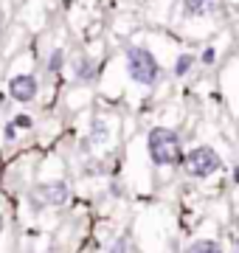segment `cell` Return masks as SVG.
<instances>
[{
	"instance_id": "1",
	"label": "cell",
	"mask_w": 239,
	"mask_h": 253,
	"mask_svg": "<svg viewBox=\"0 0 239 253\" xmlns=\"http://www.w3.org/2000/svg\"><path fill=\"white\" fill-rule=\"evenodd\" d=\"M147 152L149 161L166 169V166H180L183 163V144L180 135L169 126H152L147 135Z\"/></svg>"
},
{
	"instance_id": "2",
	"label": "cell",
	"mask_w": 239,
	"mask_h": 253,
	"mask_svg": "<svg viewBox=\"0 0 239 253\" xmlns=\"http://www.w3.org/2000/svg\"><path fill=\"white\" fill-rule=\"evenodd\" d=\"M124 62H127L129 79L135 82V84L152 87V84L160 79V65H158V59L152 56V51H147V48H141V45L127 48V56H124Z\"/></svg>"
},
{
	"instance_id": "3",
	"label": "cell",
	"mask_w": 239,
	"mask_h": 253,
	"mask_svg": "<svg viewBox=\"0 0 239 253\" xmlns=\"http://www.w3.org/2000/svg\"><path fill=\"white\" fill-rule=\"evenodd\" d=\"M186 169V174L189 177H194V180H208L211 174H217L222 169V158L220 152L214 149V146H194V149H189V152L183 155V163H180Z\"/></svg>"
},
{
	"instance_id": "4",
	"label": "cell",
	"mask_w": 239,
	"mask_h": 253,
	"mask_svg": "<svg viewBox=\"0 0 239 253\" xmlns=\"http://www.w3.org/2000/svg\"><path fill=\"white\" fill-rule=\"evenodd\" d=\"M71 197V186L65 180H48V183H40L37 189L28 194V203L34 211H42V208H59L68 203Z\"/></svg>"
},
{
	"instance_id": "5",
	"label": "cell",
	"mask_w": 239,
	"mask_h": 253,
	"mask_svg": "<svg viewBox=\"0 0 239 253\" xmlns=\"http://www.w3.org/2000/svg\"><path fill=\"white\" fill-rule=\"evenodd\" d=\"M37 90H40V82L37 76H31V73H17V76H11L9 79V96L20 104H28V101L37 99Z\"/></svg>"
},
{
	"instance_id": "6",
	"label": "cell",
	"mask_w": 239,
	"mask_h": 253,
	"mask_svg": "<svg viewBox=\"0 0 239 253\" xmlns=\"http://www.w3.org/2000/svg\"><path fill=\"white\" fill-rule=\"evenodd\" d=\"M222 9V0H183L186 17H211Z\"/></svg>"
},
{
	"instance_id": "7",
	"label": "cell",
	"mask_w": 239,
	"mask_h": 253,
	"mask_svg": "<svg viewBox=\"0 0 239 253\" xmlns=\"http://www.w3.org/2000/svg\"><path fill=\"white\" fill-rule=\"evenodd\" d=\"M74 76L79 82H90L96 76V62H93L90 56H76L74 62Z\"/></svg>"
},
{
	"instance_id": "8",
	"label": "cell",
	"mask_w": 239,
	"mask_h": 253,
	"mask_svg": "<svg viewBox=\"0 0 239 253\" xmlns=\"http://www.w3.org/2000/svg\"><path fill=\"white\" fill-rule=\"evenodd\" d=\"M186 253H222V245L217 239H194Z\"/></svg>"
},
{
	"instance_id": "9",
	"label": "cell",
	"mask_w": 239,
	"mask_h": 253,
	"mask_svg": "<svg viewBox=\"0 0 239 253\" xmlns=\"http://www.w3.org/2000/svg\"><path fill=\"white\" fill-rule=\"evenodd\" d=\"M194 68V54H180L175 59V68H172V73L175 76H186V73Z\"/></svg>"
},
{
	"instance_id": "10",
	"label": "cell",
	"mask_w": 239,
	"mask_h": 253,
	"mask_svg": "<svg viewBox=\"0 0 239 253\" xmlns=\"http://www.w3.org/2000/svg\"><path fill=\"white\" fill-rule=\"evenodd\" d=\"M62 65H65V54L56 48L54 54H51V59H48V73H59L62 71Z\"/></svg>"
},
{
	"instance_id": "11",
	"label": "cell",
	"mask_w": 239,
	"mask_h": 253,
	"mask_svg": "<svg viewBox=\"0 0 239 253\" xmlns=\"http://www.w3.org/2000/svg\"><path fill=\"white\" fill-rule=\"evenodd\" d=\"M107 253H129V236H119V239L110 245Z\"/></svg>"
},
{
	"instance_id": "12",
	"label": "cell",
	"mask_w": 239,
	"mask_h": 253,
	"mask_svg": "<svg viewBox=\"0 0 239 253\" xmlns=\"http://www.w3.org/2000/svg\"><path fill=\"white\" fill-rule=\"evenodd\" d=\"M104 138H107V126L101 124V121H93V138H90V141H96V144H101Z\"/></svg>"
},
{
	"instance_id": "13",
	"label": "cell",
	"mask_w": 239,
	"mask_h": 253,
	"mask_svg": "<svg viewBox=\"0 0 239 253\" xmlns=\"http://www.w3.org/2000/svg\"><path fill=\"white\" fill-rule=\"evenodd\" d=\"M11 124L17 126V129H31L34 126V121H31V116H14V121Z\"/></svg>"
},
{
	"instance_id": "14",
	"label": "cell",
	"mask_w": 239,
	"mask_h": 253,
	"mask_svg": "<svg viewBox=\"0 0 239 253\" xmlns=\"http://www.w3.org/2000/svg\"><path fill=\"white\" fill-rule=\"evenodd\" d=\"M202 65H214L217 62V51H214V48H202Z\"/></svg>"
},
{
	"instance_id": "15",
	"label": "cell",
	"mask_w": 239,
	"mask_h": 253,
	"mask_svg": "<svg viewBox=\"0 0 239 253\" xmlns=\"http://www.w3.org/2000/svg\"><path fill=\"white\" fill-rule=\"evenodd\" d=\"M3 135H6V141H17V126L9 121V124L3 126Z\"/></svg>"
},
{
	"instance_id": "16",
	"label": "cell",
	"mask_w": 239,
	"mask_h": 253,
	"mask_svg": "<svg viewBox=\"0 0 239 253\" xmlns=\"http://www.w3.org/2000/svg\"><path fill=\"white\" fill-rule=\"evenodd\" d=\"M3 228H6V217L0 214V234H3Z\"/></svg>"
},
{
	"instance_id": "17",
	"label": "cell",
	"mask_w": 239,
	"mask_h": 253,
	"mask_svg": "<svg viewBox=\"0 0 239 253\" xmlns=\"http://www.w3.org/2000/svg\"><path fill=\"white\" fill-rule=\"evenodd\" d=\"M0 34H3V11H0Z\"/></svg>"
}]
</instances>
